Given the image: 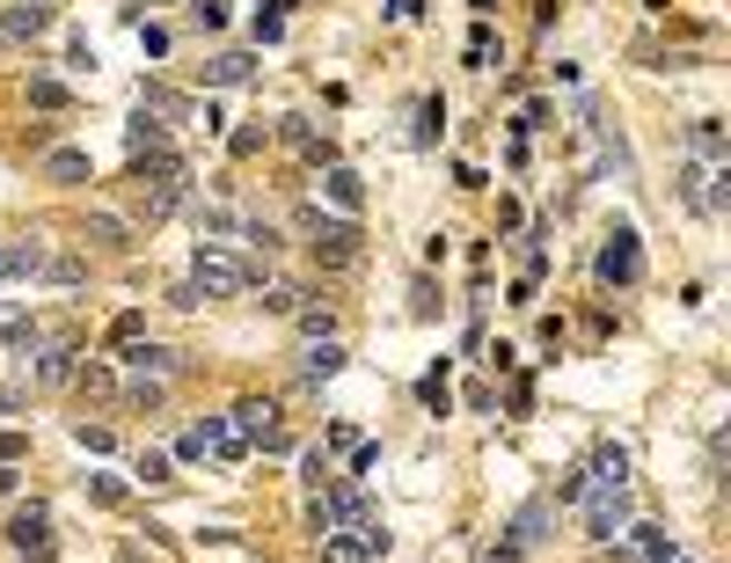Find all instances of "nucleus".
<instances>
[{
    "label": "nucleus",
    "mask_w": 731,
    "mask_h": 563,
    "mask_svg": "<svg viewBox=\"0 0 731 563\" xmlns=\"http://www.w3.org/2000/svg\"><path fill=\"white\" fill-rule=\"evenodd\" d=\"M585 491H629V454L622 446H592L585 454Z\"/></svg>",
    "instance_id": "obj_13"
},
{
    "label": "nucleus",
    "mask_w": 731,
    "mask_h": 563,
    "mask_svg": "<svg viewBox=\"0 0 731 563\" xmlns=\"http://www.w3.org/2000/svg\"><path fill=\"white\" fill-rule=\"evenodd\" d=\"M300 373H308V381H330V373H344V344H337V336H314L308 359H300Z\"/></svg>",
    "instance_id": "obj_19"
},
{
    "label": "nucleus",
    "mask_w": 731,
    "mask_h": 563,
    "mask_svg": "<svg viewBox=\"0 0 731 563\" xmlns=\"http://www.w3.org/2000/svg\"><path fill=\"white\" fill-rule=\"evenodd\" d=\"M52 30V0H8V16H0V37H16V44H30V37Z\"/></svg>",
    "instance_id": "obj_11"
},
{
    "label": "nucleus",
    "mask_w": 731,
    "mask_h": 563,
    "mask_svg": "<svg viewBox=\"0 0 731 563\" xmlns=\"http://www.w3.org/2000/svg\"><path fill=\"white\" fill-rule=\"evenodd\" d=\"M688 140H695L702 154H717V147H724V124H717V118H695V124H688Z\"/></svg>",
    "instance_id": "obj_35"
},
{
    "label": "nucleus",
    "mask_w": 731,
    "mask_h": 563,
    "mask_svg": "<svg viewBox=\"0 0 731 563\" xmlns=\"http://www.w3.org/2000/svg\"><path fill=\"white\" fill-rule=\"evenodd\" d=\"M257 300L271 308V315H293V308H300L308 293H300V285H286V279H263V285H257Z\"/></svg>",
    "instance_id": "obj_27"
},
{
    "label": "nucleus",
    "mask_w": 731,
    "mask_h": 563,
    "mask_svg": "<svg viewBox=\"0 0 731 563\" xmlns=\"http://www.w3.org/2000/svg\"><path fill=\"white\" fill-rule=\"evenodd\" d=\"M659 563H688V556H659Z\"/></svg>",
    "instance_id": "obj_47"
},
{
    "label": "nucleus",
    "mask_w": 731,
    "mask_h": 563,
    "mask_svg": "<svg viewBox=\"0 0 731 563\" xmlns=\"http://www.w3.org/2000/svg\"><path fill=\"white\" fill-rule=\"evenodd\" d=\"M124 147H132V154H154V147H169V132H161V118H147V110H140V118L124 124Z\"/></svg>",
    "instance_id": "obj_24"
},
{
    "label": "nucleus",
    "mask_w": 731,
    "mask_h": 563,
    "mask_svg": "<svg viewBox=\"0 0 731 563\" xmlns=\"http://www.w3.org/2000/svg\"><path fill=\"white\" fill-rule=\"evenodd\" d=\"M702 183H710V169H702V161H688V169H680V198H688L695 212H702Z\"/></svg>",
    "instance_id": "obj_34"
},
{
    "label": "nucleus",
    "mask_w": 731,
    "mask_h": 563,
    "mask_svg": "<svg viewBox=\"0 0 731 563\" xmlns=\"http://www.w3.org/2000/svg\"><path fill=\"white\" fill-rule=\"evenodd\" d=\"M469 8H475V16H490V8H498V0H469Z\"/></svg>",
    "instance_id": "obj_46"
},
{
    "label": "nucleus",
    "mask_w": 731,
    "mask_h": 563,
    "mask_svg": "<svg viewBox=\"0 0 731 563\" xmlns=\"http://www.w3.org/2000/svg\"><path fill=\"white\" fill-rule=\"evenodd\" d=\"M44 177H52L59 191H81V183L96 177V161H88L81 147H52V154H44Z\"/></svg>",
    "instance_id": "obj_16"
},
{
    "label": "nucleus",
    "mask_w": 731,
    "mask_h": 563,
    "mask_svg": "<svg viewBox=\"0 0 731 563\" xmlns=\"http://www.w3.org/2000/svg\"><path fill=\"white\" fill-rule=\"evenodd\" d=\"M132 336H147L140 315H118V322H110V344H132Z\"/></svg>",
    "instance_id": "obj_41"
},
{
    "label": "nucleus",
    "mask_w": 731,
    "mask_h": 563,
    "mask_svg": "<svg viewBox=\"0 0 731 563\" xmlns=\"http://www.w3.org/2000/svg\"><path fill=\"white\" fill-rule=\"evenodd\" d=\"M300 228H308V249L322 271H351L366 257V234L359 220H344V212H322V205H300Z\"/></svg>",
    "instance_id": "obj_1"
},
{
    "label": "nucleus",
    "mask_w": 731,
    "mask_h": 563,
    "mask_svg": "<svg viewBox=\"0 0 731 563\" xmlns=\"http://www.w3.org/2000/svg\"><path fill=\"white\" fill-rule=\"evenodd\" d=\"M140 110H154V118H183V110H191V95L169 89V81H140Z\"/></svg>",
    "instance_id": "obj_20"
},
{
    "label": "nucleus",
    "mask_w": 731,
    "mask_h": 563,
    "mask_svg": "<svg viewBox=\"0 0 731 563\" xmlns=\"http://www.w3.org/2000/svg\"><path fill=\"white\" fill-rule=\"evenodd\" d=\"M81 344H73V336H52V344H37V381L44 388H59V381H73V366H81Z\"/></svg>",
    "instance_id": "obj_15"
},
{
    "label": "nucleus",
    "mask_w": 731,
    "mask_h": 563,
    "mask_svg": "<svg viewBox=\"0 0 731 563\" xmlns=\"http://www.w3.org/2000/svg\"><path fill=\"white\" fill-rule=\"evenodd\" d=\"M578 505H585V534H592V542H614V534L629 527V491H585Z\"/></svg>",
    "instance_id": "obj_6"
},
{
    "label": "nucleus",
    "mask_w": 731,
    "mask_h": 563,
    "mask_svg": "<svg viewBox=\"0 0 731 563\" xmlns=\"http://www.w3.org/2000/svg\"><path fill=\"white\" fill-rule=\"evenodd\" d=\"M424 403H432L439 418H447V403H453V395H447V366H432V373H424Z\"/></svg>",
    "instance_id": "obj_36"
},
{
    "label": "nucleus",
    "mask_w": 731,
    "mask_h": 563,
    "mask_svg": "<svg viewBox=\"0 0 731 563\" xmlns=\"http://www.w3.org/2000/svg\"><path fill=\"white\" fill-rule=\"evenodd\" d=\"M176 205H183V183H154V191H140V234H147V228H161Z\"/></svg>",
    "instance_id": "obj_18"
},
{
    "label": "nucleus",
    "mask_w": 731,
    "mask_h": 563,
    "mask_svg": "<svg viewBox=\"0 0 731 563\" xmlns=\"http://www.w3.org/2000/svg\"><path fill=\"white\" fill-rule=\"evenodd\" d=\"M322 198H330V212H344V220H359V205H366V183H359V169H344V161H330V169H322Z\"/></svg>",
    "instance_id": "obj_12"
},
{
    "label": "nucleus",
    "mask_w": 731,
    "mask_h": 563,
    "mask_svg": "<svg viewBox=\"0 0 731 563\" xmlns=\"http://www.w3.org/2000/svg\"><path fill=\"white\" fill-rule=\"evenodd\" d=\"M234 228H242V220L227 205H198V234H234Z\"/></svg>",
    "instance_id": "obj_31"
},
{
    "label": "nucleus",
    "mask_w": 731,
    "mask_h": 563,
    "mask_svg": "<svg viewBox=\"0 0 731 563\" xmlns=\"http://www.w3.org/2000/svg\"><path fill=\"white\" fill-rule=\"evenodd\" d=\"M439 132H447V103L424 95V103H418V140H439Z\"/></svg>",
    "instance_id": "obj_30"
},
{
    "label": "nucleus",
    "mask_w": 731,
    "mask_h": 563,
    "mask_svg": "<svg viewBox=\"0 0 731 563\" xmlns=\"http://www.w3.org/2000/svg\"><path fill=\"white\" fill-rule=\"evenodd\" d=\"M30 103L37 110H67L73 89H67V81H52V73H30Z\"/></svg>",
    "instance_id": "obj_26"
},
{
    "label": "nucleus",
    "mask_w": 731,
    "mask_h": 563,
    "mask_svg": "<svg viewBox=\"0 0 731 563\" xmlns=\"http://www.w3.org/2000/svg\"><path fill=\"white\" fill-rule=\"evenodd\" d=\"M541 542H549V497H534V505H527L520 520H512V534H505L498 549H490V563H527Z\"/></svg>",
    "instance_id": "obj_5"
},
{
    "label": "nucleus",
    "mask_w": 731,
    "mask_h": 563,
    "mask_svg": "<svg viewBox=\"0 0 731 563\" xmlns=\"http://www.w3.org/2000/svg\"><path fill=\"white\" fill-rule=\"evenodd\" d=\"M227 147H234V154H257L263 132H257V124H242V132H227Z\"/></svg>",
    "instance_id": "obj_42"
},
{
    "label": "nucleus",
    "mask_w": 731,
    "mask_h": 563,
    "mask_svg": "<svg viewBox=\"0 0 731 563\" xmlns=\"http://www.w3.org/2000/svg\"><path fill=\"white\" fill-rule=\"evenodd\" d=\"M30 454V440H22V432H0V461H22Z\"/></svg>",
    "instance_id": "obj_45"
},
{
    "label": "nucleus",
    "mask_w": 731,
    "mask_h": 563,
    "mask_svg": "<svg viewBox=\"0 0 731 563\" xmlns=\"http://www.w3.org/2000/svg\"><path fill=\"white\" fill-rule=\"evenodd\" d=\"M37 279H52V285H81L88 279V257H44V271Z\"/></svg>",
    "instance_id": "obj_29"
},
{
    "label": "nucleus",
    "mask_w": 731,
    "mask_h": 563,
    "mask_svg": "<svg viewBox=\"0 0 731 563\" xmlns=\"http://www.w3.org/2000/svg\"><path fill=\"white\" fill-rule=\"evenodd\" d=\"M124 366H132V373H176V352H161V344L132 336V344H124Z\"/></svg>",
    "instance_id": "obj_22"
},
{
    "label": "nucleus",
    "mask_w": 731,
    "mask_h": 563,
    "mask_svg": "<svg viewBox=\"0 0 731 563\" xmlns=\"http://www.w3.org/2000/svg\"><path fill=\"white\" fill-rule=\"evenodd\" d=\"M249 73H257V59H249V52H212L206 59V89H242Z\"/></svg>",
    "instance_id": "obj_17"
},
{
    "label": "nucleus",
    "mask_w": 731,
    "mask_h": 563,
    "mask_svg": "<svg viewBox=\"0 0 731 563\" xmlns=\"http://www.w3.org/2000/svg\"><path fill=\"white\" fill-rule=\"evenodd\" d=\"M191 285H198L206 300H234V293H257L263 271H249L242 257H227V249H206V242H198V257H191Z\"/></svg>",
    "instance_id": "obj_2"
},
{
    "label": "nucleus",
    "mask_w": 731,
    "mask_h": 563,
    "mask_svg": "<svg viewBox=\"0 0 731 563\" xmlns=\"http://www.w3.org/2000/svg\"><path fill=\"white\" fill-rule=\"evenodd\" d=\"M132 234H140V228H132V220H118V212H88V220H81V242L103 249V257H124V249H132Z\"/></svg>",
    "instance_id": "obj_9"
},
{
    "label": "nucleus",
    "mask_w": 731,
    "mask_h": 563,
    "mask_svg": "<svg viewBox=\"0 0 731 563\" xmlns=\"http://www.w3.org/2000/svg\"><path fill=\"white\" fill-rule=\"evenodd\" d=\"M557 497H563V505H578V497H585V469H571V475H563V483H557Z\"/></svg>",
    "instance_id": "obj_43"
},
{
    "label": "nucleus",
    "mask_w": 731,
    "mask_h": 563,
    "mask_svg": "<svg viewBox=\"0 0 731 563\" xmlns=\"http://www.w3.org/2000/svg\"><path fill=\"white\" fill-rule=\"evenodd\" d=\"M300 475H308V491H322L330 483V454H300Z\"/></svg>",
    "instance_id": "obj_37"
},
{
    "label": "nucleus",
    "mask_w": 731,
    "mask_h": 563,
    "mask_svg": "<svg viewBox=\"0 0 731 563\" xmlns=\"http://www.w3.org/2000/svg\"><path fill=\"white\" fill-rule=\"evenodd\" d=\"M0 344H37V322L22 308H8V300H0Z\"/></svg>",
    "instance_id": "obj_28"
},
{
    "label": "nucleus",
    "mask_w": 731,
    "mask_h": 563,
    "mask_svg": "<svg viewBox=\"0 0 731 563\" xmlns=\"http://www.w3.org/2000/svg\"><path fill=\"white\" fill-rule=\"evenodd\" d=\"M169 475H176L169 454H140V483H169Z\"/></svg>",
    "instance_id": "obj_39"
},
{
    "label": "nucleus",
    "mask_w": 731,
    "mask_h": 563,
    "mask_svg": "<svg viewBox=\"0 0 731 563\" xmlns=\"http://www.w3.org/2000/svg\"><path fill=\"white\" fill-rule=\"evenodd\" d=\"M600 285H637L644 279V242H637V228H614L608 242H600Z\"/></svg>",
    "instance_id": "obj_4"
},
{
    "label": "nucleus",
    "mask_w": 731,
    "mask_h": 563,
    "mask_svg": "<svg viewBox=\"0 0 731 563\" xmlns=\"http://www.w3.org/2000/svg\"><path fill=\"white\" fill-rule=\"evenodd\" d=\"M373 469H381V446L359 440V446H351V475H373Z\"/></svg>",
    "instance_id": "obj_40"
},
{
    "label": "nucleus",
    "mask_w": 731,
    "mask_h": 563,
    "mask_svg": "<svg viewBox=\"0 0 731 563\" xmlns=\"http://www.w3.org/2000/svg\"><path fill=\"white\" fill-rule=\"evenodd\" d=\"M73 388H81V403H118V373L110 366H73Z\"/></svg>",
    "instance_id": "obj_21"
},
{
    "label": "nucleus",
    "mask_w": 731,
    "mask_h": 563,
    "mask_svg": "<svg viewBox=\"0 0 731 563\" xmlns=\"http://www.w3.org/2000/svg\"><path fill=\"white\" fill-rule=\"evenodd\" d=\"M176 461H206V440H198V424L183 432V440H176Z\"/></svg>",
    "instance_id": "obj_44"
},
{
    "label": "nucleus",
    "mask_w": 731,
    "mask_h": 563,
    "mask_svg": "<svg viewBox=\"0 0 731 563\" xmlns=\"http://www.w3.org/2000/svg\"><path fill=\"white\" fill-rule=\"evenodd\" d=\"M629 549H637V556L644 563H659V556H673V542H665V527H651V520H629Z\"/></svg>",
    "instance_id": "obj_23"
},
{
    "label": "nucleus",
    "mask_w": 731,
    "mask_h": 563,
    "mask_svg": "<svg viewBox=\"0 0 731 563\" xmlns=\"http://www.w3.org/2000/svg\"><path fill=\"white\" fill-rule=\"evenodd\" d=\"M118 395H124L132 410H161V388H154V381H140V388H118Z\"/></svg>",
    "instance_id": "obj_38"
},
{
    "label": "nucleus",
    "mask_w": 731,
    "mask_h": 563,
    "mask_svg": "<svg viewBox=\"0 0 731 563\" xmlns=\"http://www.w3.org/2000/svg\"><path fill=\"white\" fill-rule=\"evenodd\" d=\"M322 512H330V527H366V520H373V505H366V491L359 483H322Z\"/></svg>",
    "instance_id": "obj_8"
},
{
    "label": "nucleus",
    "mask_w": 731,
    "mask_h": 563,
    "mask_svg": "<svg viewBox=\"0 0 731 563\" xmlns=\"http://www.w3.org/2000/svg\"><path fill=\"white\" fill-rule=\"evenodd\" d=\"M154 183H191V177H183V154H176V147L132 154V191H154Z\"/></svg>",
    "instance_id": "obj_10"
},
{
    "label": "nucleus",
    "mask_w": 731,
    "mask_h": 563,
    "mask_svg": "<svg viewBox=\"0 0 731 563\" xmlns=\"http://www.w3.org/2000/svg\"><path fill=\"white\" fill-rule=\"evenodd\" d=\"M227 424H234V432H242V440L257 446L263 432H271V424H279V403H271V395H242V403L227 410Z\"/></svg>",
    "instance_id": "obj_14"
},
{
    "label": "nucleus",
    "mask_w": 731,
    "mask_h": 563,
    "mask_svg": "<svg viewBox=\"0 0 731 563\" xmlns=\"http://www.w3.org/2000/svg\"><path fill=\"white\" fill-rule=\"evenodd\" d=\"M44 257H52V249H44V234H0V279H37V271H44Z\"/></svg>",
    "instance_id": "obj_7"
},
{
    "label": "nucleus",
    "mask_w": 731,
    "mask_h": 563,
    "mask_svg": "<svg viewBox=\"0 0 731 563\" xmlns=\"http://www.w3.org/2000/svg\"><path fill=\"white\" fill-rule=\"evenodd\" d=\"M73 440H81L88 454H110V446H118V440H110V424H88V418L73 424Z\"/></svg>",
    "instance_id": "obj_33"
},
{
    "label": "nucleus",
    "mask_w": 731,
    "mask_h": 563,
    "mask_svg": "<svg viewBox=\"0 0 731 563\" xmlns=\"http://www.w3.org/2000/svg\"><path fill=\"white\" fill-rule=\"evenodd\" d=\"M8 549H16L22 563H52V505L44 497H30V505H16V520H8Z\"/></svg>",
    "instance_id": "obj_3"
},
{
    "label": "nucleus",
    "mask_w": 731,
    "mask_h": 563,
    "mask_svg": "<svg viewBox=\"0 0 731 563\" xmlns=\"http://www.w3.org/2000/svg\"><path fill=\"white\" fill-rule=\"evenodd\" d=\"M88 497H96V505H124V483H118V475H103V469H96V475H88Z\"/></svg>",
    "instance_id": "obj_32"
},
{
    "label": "nucleus",
    "mask_w": 731,
    "mask_h": 563,
    "mask_svg": "<svg viewBox=\"0 0 731 563\" xmlns=\"http://www.w3.org/2000/svg\"><path fill=\"white\" fill-rule=\"evenodd\" d=\"M293 322H300V336H337V308H322V300H300Z\"/></svg>",
    "instance_id": "obj_25"
}]
</instances>
